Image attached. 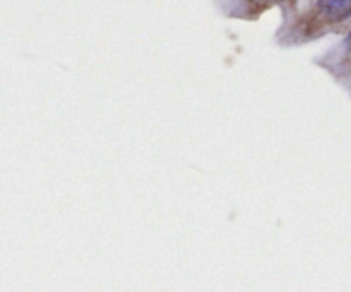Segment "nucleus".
Wrapping results in <instances>:
<instances>
[{
  "label": "nucleus",
  "mask_w": 351,
  "mask_h": 292,
  "mask_svg": "<svg viewBox=\"0 0 351 292\" xmlns=\"http://www.w3.org/2000/svg\"><path fill=\"white\" fill-rule=\"evenodd\" d=\"M317 7L322 16L332 23L351 16V0H319Z\"/></svg>",
  "instance_id": "f257e3e1"
},
{
  "label": "nucleus",
  "mask_w": 351,
  "mask_h": 292,
  "mask_svg": "<svg viewBox=\"0 0 351 292\" xmlns=\"http://www.w3.org/2000/svg\"><path fill=\"white\" fill-rule=\"evenodd\" d=\"M346 47H348V50H351V30H350L348 36H346Z\"/></svg>",
  "instance_id": "f03ea898"
}]
</instances>
